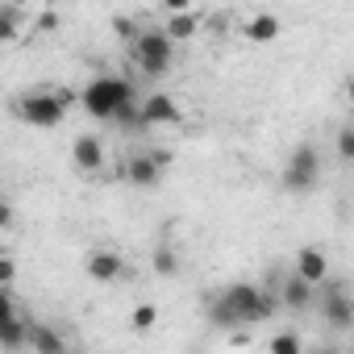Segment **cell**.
Instances as JSON below:
<instances>
[{
    "label": "cell",
    "mask_w": 354,
    "mask_h": 354,
    "mask_svg": "<svg viewBox=\"0 0 354 354\" xmlns=\"http://www.w3.org/2000/svg\"><path fill=\"white\" fill-rule=\"evenodd\" d=\"M167 167H171V154H162V150H154V154H129L121 175H125V184H133V188H154Z\"/></svg>",
    "instance_id": "obj_6"
},
{
    "label": "cell",
    "mask_w": 354,
    "mask_h": 354,
    "mask_svg": "<svg viewBox=\"0 0 354 354\" xmlns=\"http://www.w3.org/2000/svg\"><path fill=\"white\" fill-rule=\"evenodd\" d=\"M154 275H167V279L180 275V254H175L171 246H158L154 250Z\"/></svg>",
    "instance_id": "obj_21"
},
{
    "label": "cell",
    "mask_w": 354,
    "mask_h": 354,
    "mask_svg": "<svg viewBox=\"0 0 354 354\" xmlns=\"http://www.w3.org/2000/svg\"><path fill=\"white\" fill-rule=\"evenodd\" d=\"M138 113H142V125H180V121H184L180 100L167 96V92H150V96L138 104Z\"/></svg>",
    "instance_id": "obj_9"
},
{
    "label": "cell",
    "mask_w": 354,
    "mask_h": 354,
    "mask_svg": "<svg viewBox=\"0 0 354 354\" xmlns=\"http://www.w3.org/2000/svg\"><path fill=\"white\" fill-rule=\"evenodd\" d=\"M313 354H337V350H329V346H321V350H313Z\"/></svg>",
    "instance_id": "obj_26"
},
{
    "label": "cell",
    "mask_w": 354,
    "mask_h": 354,
    "mask_svg": "<svg viewBox=\"0 0 354 354\" xmlns=\"http://www.w3.org/2000/svg\"><path fill=\"white\" fill-rule=\"evenodd\" d=\"M317 175H321V154H317L313 142H300V146L288 154L279 180H283L288 192H313V188H317Z\"/></svg>",
    "instance_id": "obj_5"
},
{
    "label": "cell",
    "mask_w": 354,
    "mask_h": 354,
    "mask_svg": "<svg viewBox=\"0 0 354 354\" xmlns=\"http://www.w3.org/2000/svg\"><path fill=\"white\" fill-rule=\"evenodd\" d=\"M75 100H80V92H71V88H34L17 100V113H21V121H30L38 129H55V125H63V117Z\"/></svg>",
    "instance_id": "obj_1"
},
{
    "label": "cell",
    "mask_w": 354,
    "mask_h": 354,
    "mask_svg": "<svg viewBox=\"0 0 354 354\" xmlns=\"http://www.w3.org/2000/svg\"><path fill=\"white\" fill-rule=\"evenodd\" d=\"M267 354H304V350H300V333H296V329H279V333L267 342Z\"/></svg>",
    "instance_id": "obj_19"
},
{
    "label": "cell",
    "mask_w": 354,
    "mask_h": 354,
    "mask_svg": "<svg viewBox=\"0 0 354 354\" xmlns=\"http://www.w3.org/2000/svg\"><path fill=\"white\" fill-rule=\"evenodd\" d=\"M296 275L308 279L313 288L325 283V279H329V254H325L321 246H300V254H296Z\"/></svg>",
    "instance_id": "obj_11"
},
{
    "label": "cell",
    "mask_w": 354,
    "mask_h": 354,
    "mask_svg": "<svg viewBox=\"0 0 354 354\" xmlns=\"http://www.w3.org/2000/svg\"><path fill=\"white\" fill-rule=\"evenodd\" d=\"M242 38L246 42H275L279 38V17L275 13H250L246 21H242Z\"/></svg>",
    "instance_id": "obj_14"
},
{
    "label": "cell",
    "mask_w": 354,
    "mask_h": 354,
    "mask_svg": "<svg viewBox=\"0 0 354 354\" xmlns=\"http://www.w3.org/2000/svg\"><path fill=\"white\" fill-rule=\"evenodd\" d=\"M221 300L234 308V317L242 321V325H254V321H267L271 313H275V296H267L259 283H230L225 292H221Z\"/></svg>",
    "instance_id": "obj_4"
},
{
    "label": "cell",
    "mask_w": 354,
    "mask_h": 354,
    "mask_svg": "<svg viewBox=\"0 0 354 354\" xmlns=\"http://www.w3.org/2000/svg\"><path fill=\"white\" fill-rule=\"evenodd\" d=\"M80 104L96 117V121H117L125 104H133V88L129 80L121 75H96L84 92H80Z\"/></svg>",
    "instance_id": "obj_2"
},
{
    "label": "cell",
    "mask_w": 354,
    "mask_h": 354,
    "mask_svg": "<svg viewBox=\"0 0 354 354\" xmlns=\"http://www.w3.org/2000/svg\"><path fill=\"white\" fill-rule=\"evenodd\" d=\"M13 275H17V263L5 254V259H0V283H5V292H13Z\"/></svg>",
    "instance_id": "obj_24"
},
{
    "label": "cell",
    "mask_w": 354,
    "mask_h": 354,
    "mask_svg": "<svg viewBox=\"0 0 354 354\" xmlns=\"http://www.w3.org/2000/svg\"><path fill=\"white\" fill-rule=\"evenodd\" d=\"M71 162H75L84 175H96V171H104V162H109V150H104L100 133H80V138L71 142Z\"/></svg>",
    "instance_id": "obj_10"
},
{
    "label": "cell",
    "mask_w": 354,
    "mask_h": 354,
    "mask_svg": "<svg viewBox=\"0 0 354 354\" xmlns=\"http://www.w3.org/2000/svg\"><path fill=\"white\" fill-rule=\"evenodd\" d=\"M26 30V13L17 5H0V42H17Z\"/></svg>",
    "instance_id": "obj_17"
},
{
    "label": "cell",
    "mask_w": 354,
    "mask_h": 354,
    "mask_svg": "<svg viewBox=\"0 0 354 354\" xmlns=\"http://www.w3.org/2000/svg\"><path fill=\"white\" fill-rule=\"evenodd\" d=\"M346 100H350V104H354V75H350V80H346Z\"/></svg>",
    "instance_id": "obj_25"
},
{
    "label": "cell",
    "mask_w": 354,
    "mask_h": 354,
    "mask_svg": "<svg viewBox=\"0 0 354 354\" xmlns=\"http://www.w3.org/2000/svg\"><path fill=\"white\" fill-rule=\"evenodd\" d=\"M30 325H34V317H26L21 313V304H17V292H5V350L13 354V350H21V346H30Z\"/></svg>",
    "instance_id": "obj_8"
},
{
    "label": "cell",
    "mask_w": 354,
    "mask_h": 354,
    "mask_svg": "<svg viewBox=\"0 0 354 354\" xmlns=\"http://www.w3.org/2000/svg\"><path fill=\"white\" fill-rule=\"evenodd\" d=\"M167 13V38L175 42V46H180V42H192L201 30H205V13L201 9H192V5H167L162 9Z\"/></svg>",
    "instance_id": "obj_7"
},
{
    "label": "cell",
    "mask_w": 354,
    "mask_h": 354,
    "mask_svg": "<svg viewBox=\"0 0 354 354\" xmlns=\"http://www.w3.org/2000/svg\"><path fill=\"white\" fill-rule=\"evenodd\" d=\"M337 158L342 162H354V129H342L337 133Z\"/></svg>",
    "instance_id": "obj_23"
},
{
    "label": "cell",
    "mask_w": 354,
    "mask_h": 354,
    "mask_svg": "<svg viewBox=\"0 0 354 354\" xmlns=\"http://www.w3.org/2000/svg\"><path fill=\"white\" fill-rule=\"evenodd\" d=\"M121 271H125V259H121L117 250H96V254H88V275H92L96 283H113V279H121Z\"/></svg>",
    "instance_id": "obj_12"
},
{
    "label": "cell",
    "mask_w": 354,
    "mask_h": 354,
    "mask_svg": "<svg viewBox=\"0 0 354 354\" xmlns=\"http://www.w3.org/2000/svg\"><path fill=\"white\" fill-rule=\"evenodd\" d=\"M321 313H325V321L333 329H354V300L346 292H329L325 304H321Z\"/></svg>",
    "instance_id": "obj_15"
},
{
    "label": "cell",
    "mask_w": 354,
    "mask_h": 354,
    "mask_svg": "<svg viewBox=\"0 0 354 354\" xmlns=\"http://www.w3.org/2000/svg\"><path fill=\"white\" fill-rule=\"evenodd\" d=\"M209 321H213V325H221V329H230V333H234V329L242 325V321L234 317V308H230V304H225L221 296H213V300H209Z\"/></svg>",
    "instance_id": "obj_18"
},
{
    "label": "cell",
    "mask_w": 354,
    "mask_h": 354,
    "mask_svg": "<svg viewBox=\"0 0 354 354\" xmlns=\"http://www.w3.org/2000/svg\"><path fill=\"white\" fill-rule=\"evenodd\" d=\"M30 30H34V34H55V30H59V13H55V9H42L38 17H30Z\"/></svg>",
    "instance_id": "obj_22"
},
{
    "label": "cell",
    "mask_w": 354,
    "mask_h": 354,
    "mask_svg": "<svg viewBox=\"0 0 354 354\" xmlns=\"http://www.w3.org/2000/svg\"><path fill=\"white\" fill-rule=\"evenodd\" d=\"M350 337H354V333H350Z\"/></svg>",
    "instance_id": "obj_27"
},
{
    "label": "cell",
    "mask_w": 354,
    "mask_h": 354,
    "mask_svg": "<svg viewBox=\"0 0 354 354\" xmlns=\"http://www.w3.org/2000/svg\"><path fill=\"white\" fill-rule=\"evenodd\" d=\"M129 325H133V333H150V329L158 325V308H154V304H138V308L129 313Z\"/></svg>",
    "instance_id": "obj_20"
},
{
    "label": "cell",
    "mask_w": 354,
    "mask_h": 354,
    "mask_svg": "<svg viewBox=\"0 0 354 354\" xmlns=\"http://www.w3.org/2000/svg\"><path fill=\"white\" fill-rule=\"evenodd\" d=\"M279 300H283L288 308H308V304H313V283L292 271V275L283 279V288H279Z\"/></svg>",
    "instance_id": "obj_16"
},
{
    "label": "cell",
    "mask_w": 354,
    "mask_h": 354,
    "mask_svg": "<svg viewBox=\"0 0 354 354\" xmlns=\"http://www.w3.org/2000/svg\"><path fill=\"white\" fill-rule=\"evenodd\" d=\"M30 350H34V354H67V337H63L55 325L34 321V325H30Z\"/></svg>",
    "instance_id": "obj_13"
},
{
    "label": "cell",
    "mask_w": 354,
    "mask_h": 354,
    "mask_svg": "<svg viewBox=\"0 0 354 354\" xmlns=\"http://www.w3.org/2000/svg\"><path fill=\"white\" fill-rule=\"evenodd\" d=\"M129 59L142 75L158 80L175 67V42L167 38V30H142L133 42H129Z\"/></svg>",
    "instance_id": "obj_3"
}]
</instances>
